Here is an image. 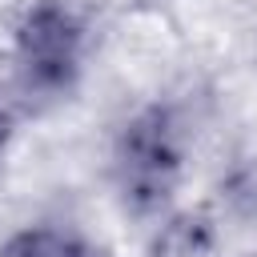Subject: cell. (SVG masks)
Listing matches in <instances>:
<instances>
[{
  "instance_id": "1",
  "label": "cell",
  "mask_w": 257,
  "mask_h": 257,
  "mask_svg": "<svg viewBox=\"0 0 257 257\" xmlns=\"http://www.w3.org/2000/svg\"><path fill=\"white\" fill-rule=\"evenodd\" d=\"M84 24L64 0H40L24 12L16 28V56H20V96H52L68 88L76 60H80Z\"/></svg>"
},
{
  "instance_id": "2",
  "label": "cell",
  "mask_w": 257,
  "mask_h": 257,
  "mask_svg": "<svg viewBox=\"0 0 257 257\" xmlns=\"http://www.w3.org/2000/svg\"><path fill=\"white\" fill-rule=\"evenodd\" d=\"M177 133L161 112H145L141 120L128 124L120 153H116V169H120V189L137 209H153L169 197L173 181H177Z\"/></svg>"
},
{
  "instance_id": "3",
  "label": "cell",
  "mask_w": 257,
  "mask_h": 257,
  "mask_svg": "<svg viewBox=\"0 0 257 257\" xmlns=\"http://www.w3.org/2000/svg\"><path fill=\"white\" fill-rule=\"evenodd\" d=\"M213 245V225L205 213H177L173 221L161 225L153 253L157 257H205Z\"/></svg>"
},
{
  "instance_id": "4",
  "label": "cell",
  "mask_w": 257,
  "mask_h": 257,
  "mask_svg": "<svg viewBox=\"0 0 257 257\" xmlns=\"http://www.w3.org/2000/svg\"><path fill=\"white\" fill-rule=\"evenodd\" d=\"M0 257H104V253L52 229H28V233H16L0 249Z\"/></svg>"
},
{
  "instance_id": "5",
  "label": "cell",
  "mask_w": 257,
  "mask_h": 257,
  "mask_svg": "<svg viewBox=\"0 0 257 257\" xmlns=\"http://www.w3.org/2000/svg\"><path fill=\"white\" fill-rule=\"evenodd\" d=\"M221 193H225V205L237 213V217H257V157L253 161H241L233 173H229V181L221 185Z\"/></svg>"
},
{
  "instance_id": "6",
  "label": "cell",
  "mask_w": 257,
  "mask_h": 257,
  "mask_svg": "<svg viewBox=\"0 0 257 257\" xmlns=\"http://www.w3.org/2000/svg\"><path fill=\"white\" fill-rule=\"evenodd\" d=\"M20 120V88H0V145L12 137Z\"/></svg>"
}]
</instances>
